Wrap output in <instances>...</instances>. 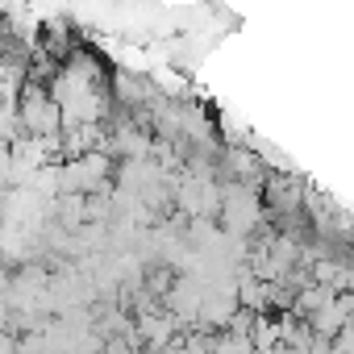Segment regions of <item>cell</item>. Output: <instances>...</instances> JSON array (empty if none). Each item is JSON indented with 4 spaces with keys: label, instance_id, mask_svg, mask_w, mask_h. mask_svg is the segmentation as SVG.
Segmentation results:
<instances>
[{
    "label": "cell",
    "instance_id": "obj_1",
    "mask_svg": "<svg viewBox=\"0 0 354 354\" xmlns=\"http://www.w3.org/2000/svg\"><path fill=\"white\" fill-rule=\"evenodd\" d=\"M17 125L26 138H38V142H55L59 129H63V113L59 104L50 100L46 88L38 84H26L21 88V100H17Z\"/></svg>",
    "mask_w": 354,
    "mask_h": 354
},
{
    "label": "cell",
    "instance_id": "obj_2",
    "mask_svg": "<svg viewBox=\"0 0 354 354\" xmlns=\"http://www.w3.org/2000/svg\"><path fill=\"white\" fill-rule=\"evenodd\" d=\"M113 175V154L96 150L84 158H67L59 162V196H96Z\"/></svg>",
    "mask_w": 354,
    "mask_h": 354
},
{
    "label": "cell",
    "instance_id": "obj_3",
    "mask_svg": "<svg viewBox=\"0 0 354 354\" xmlns=\"http://www.w3.org/2000/svg\"><path fill=\"white\" fill-rule=\"evenodd\" d=\"M259 221H263V201H259V192H254L250 184H230V188L221 192V225H225V234L246 242V238L259 230Z\"/></svg>",
    "mask_w": 354,
    "mask_h": 354
},
{
    "label": "cell",
    "instance_id": "obj_4",
    "mask_svg": "<svg viewBox=\"0 0 354 354\" xmlns=\"http://www.w3.org/2000/svg\"><path fill=\"white\" fill-rule=\"evenodd\" d=\"M308 325H313V333H321V337H337L346 325H350V317H346V304H342V296L337 300H329L321 313H313L308 317Z\"/></svg>",
    "mask_w": 354,
    "mask_h": 354
},
{
    "label": "cell",
    "instance_id": "obj_5",
    "mask_svg": "<svg viewBox=\"0 0 354 354\" xmlns=\"http://www.w3.org/2000/svg\"><path fill=\"white\" fill-rule=\"evenodd\" d=\"M213 354H254V342L250 337H234V333H221L213 342Z\"/></svg>",
    "mask_w": 354,
    "mask_h": 354
}]
</instances>
